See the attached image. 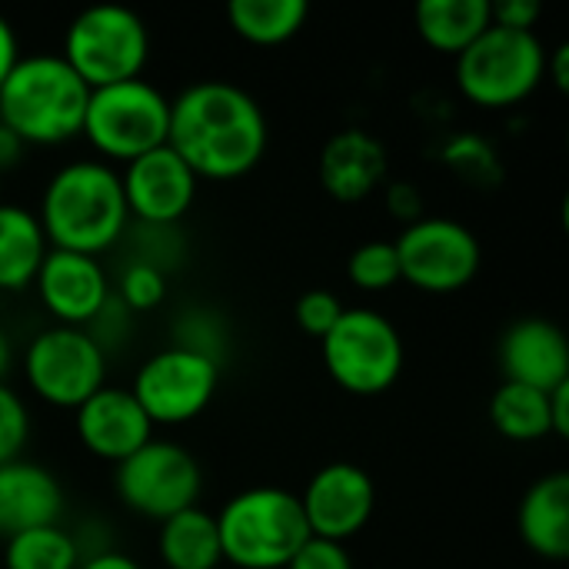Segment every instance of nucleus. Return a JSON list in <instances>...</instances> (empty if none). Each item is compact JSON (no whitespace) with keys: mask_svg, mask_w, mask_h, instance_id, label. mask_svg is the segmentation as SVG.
I'll return each mask as SVG.
<instances>
[{"mask_svg":"<svg viewBox=\"0 0 569 569\" xmlns=\"http://www.w3.org/2000/svg\"><path fill=\"white\" fill-rule=\"evenodd\" d=\"M30 393L53 410H77L107 387V347L83 327H47L23 347L20 357Z\"/></svg>","mask_w":569,"mask_h":569,"instance_id":"obj_9","label":"nucleus"},{"mask_svg":"<svg viewBox=\"0 0 569 569\" xmlns=\"http://www.w3.org/2000/svg\"><path fill=\"white\" fill-rule=\"evenodd\" d=\"M90 87L53 50L20 53L0 83V123L23 147H60L80 137Z\"/></svg>","mask_w":569,"mask_h":569,"instance_id":"obj_3","label":"nucleus"},{"mask_svg":"<svg viewBox=\"0 0 569 569\" xmlns=\"http://www.w3.org/2000/svg\"><path fill=\"white\" fill-rule=\"evenodd\" d=\"M540 17H543V7L537 0H503V3H490V20L497 27H507V30L537 33Z\"/></svg>","mask_w":569,"mask_h":569,"instance_id":"obj_33","label":"nucleus"},{"mask_svg":"<svg viewBox=\"0 0 569 569\" xmlns=\"http://www.w3.org/2000/svg\"><path fill=\"white\" fill-rule=\"evenodd\" d=\"M157 557L167 569H220L223 550L217 533V517L190 507L157 530Z\"/></svg>","mask_w":569,"mask_h":569,"instance_id":"obj_22","label":"nucleus"},{"mask_svg":"<svg viewBox=\"0 0 569 569\" xmlns=\"http://www.w3.org/2000/svg\"><path fill=\"white\" fill-rule=\"evenodd\" d=\"M27 443H30V407L13 387L0 383V467L20 460Z\"/></svg>","mask_w":569,"mask_h":569,"instance_id":"obj_30","label":"nucleus"},{"mask_svg":"<svg viewBox=\"0 0 569 569\" xmlns=\"http://www.w3.org/2000/svg\"><path fill=\"white\" fill-rule=\"evenodd\" d=\"M33 287L40 297V307L60 327L87 330L113 300L110 277H107L100 257L70 253V250H50L37 270Z\"/></svg>","mask_w":569,"mask_h":569,"instance_id":"obj_15","label":"nucleus"},{"mask_svg":"<svg viewBox=\"0 0 569 569\" xmlns=\"http://www.w3.org/2000/svg\"><path fill=\"white\" fill-rule=\"evenodd\" d=\"M303 0H233L227 7L230 30L253 47H280L307 27Z\"/></svg>","mask_w":569,"mask_h":569,"instance_id":"obj_24","label":"nucleus"},{"mask_svg":"<svg viewBox=\"0 0 569 569\" xmlns=\"http://www.w3.org/2000/svg\"><path fill=\"white\" fill-rule=\"evenodd\" d=\"M23 153H27L23 140H20L13 130H7V127L0 123V173H3V170H13V167L23 160Z\"/></svg>","mask_w":569,"mask_h":569,"instance_id":"obj_37","label":"nucleus"},{"mask_svg":"<svg viewBox=\"0 0 569 569\" xmlns=\"http://www.w3.org/2000/svg\"><path fill=\"white\" fill-rule=\"evenodd\" d=\"M83 553L70 530L37 527L3 540V567L7 569H80Z\"/></svg>","mask_w":569,"mask_h":569,"instance_id":"obj_26","label":"nucleus"},{"mask_svg":"<svg viewBox=\"0 0 569 569\" xmlns=\"http://www.w3.org/2000/svg\"><path fill=\"white\" fill-rule=\"evenodd\" d=\"M347 280L363 293H383L400 283V260L393 240H367L347 260Z\"/></svg>","mask_w":569,"mask_h":569,"instance_id":"obj_27","label":"nucleus"},{"mask_svg":"<svg viewBox=\"0 0 569 569\" xmlns=\"http://www.w3.org/2000/svg\"><path fill=\"white\" fill-rule=\"evenodd\" d=\"M343 310H347V307L340 303L337 293H330V290H307V293L297 300V307H293V320H297V327H300L307 337L323 340V337L333 330V323L340 320Z\"/></svg>","mask_w":569,"mask_h":569,"instance_id":"obj_31","label":"nucleus"},{"mask_svg":"<svg viewBox=\"0 0 569 569\" xmlns=\"http://www.w3.org/2000/svg\"><path fill=\"white\" fill-rule=\"evenodd\" d=\"M113 490L133 517L163 523L200 503L203 470L183 443L153 437L113 467Z\"/></svg>","mask_w":569,"mask_h":569,"instance_id":"obj_10","label":"nucleus"},{"mask_svg":"<svg viewBox=\"0 0 569 569\" xmlns=\"http://www.w3.org/2000/svg\"><path fill=\"white\" fill-rule=\"evenodd\" d=\"M520 537L543 560L569 557V473L557 470L540 477L520 503Z\"/></svg>","mask_w":569,"mask_h":569,"instance_id":"obj_20","label":"nucleus"},{"mask_svg":"<svg viewBox=\"0 0 569 569\" xmlns=\"http://www.w3.org/2000/svg\"><path fill=\"white\" fill-rule=\"evenodd\" d=\"M567 63H569V47L567 43H560L553 53H547V77L560 87V90H567L569 87V70H567Z\"/></svg>","mask_w":569,"mask_h":569,"instance_id":"obj_39","label":"nucleus"},{"mask_svg":"<svg viewBox=\"0 0 569 569\" xmlns=\"http://www.w3.org/2000/svg\"><path fill=\"white\" fill-rule=\"evenodd\" d=\"M420 40L437 50L460 57L493 20L490 0H423L413 10Z\"/></svg>","mask_w":569,"mask_h":569,"instance_id":"obj_23","label":"nucleus"},{"mask_svg":"<svg viewBox=\"0 0 569 569\" xmlns=\"http://www.w3.org/2000/svg\"><path fill=\"white\" fill-rule=\"evenodd\" d=\"M550 423H553V437H569V383L550 390Z\"/></svg>","mask_w":569,"mask_h":569,"instance_id":"obj_36","label":"nucleus"},{"mask_svg":"<svg viewBox=\"0 0 569 569\" xmlns=\"http://www.w3.org/2000/svg\"><path fill=\"white\" fill-rule=\"evenodd\" d=\"M383 200H387V210H390L397 220H403V227L423 217V193L417 190V183L397 180V183L387 187Z\"/></svg>","mask_w":569,"mask_h":569,"instance_id":"obj_34","label":"nucleus"},{"mask_svg":"<svg viewBox=\"0 0 569 569\" xmlns=\"http://www.w3.org/2000/svg\"><path fill=\"white\" fill-rule=\"evenodd\" d=\"M10 367H13V343H10L7 330L0 327V383H7Z\"/></svg>","mask_w":569,"mask_h":569,"instance_id":"obj_40","label":"nucleus"},{"mask_svg":"<svg viewBox=\"0 0 569 569\" xmlns=\"http://www.w3.org/2000/svg\"><path fill=\"white\" fill-rule=\"evenodd\" d=\"M213 517L223 563L233 569H287L310 540L300 497L280 487L240 490Z\"/></svg>","mask_w":569,"mask_h":569,"instance_id":"obj_4","label":"nucleus"},{"mask_svg":"<svg viewBox=\"0 0 569 569\" xmlns=\"http://www.w3.org/2000/svg\"><path fill=\"white\" fill-rule=\"evenodd\" d=\"M300 507L310 537L347 547V540L363 533V527L370 523L377 510V487L373 477L357 463H327L307 480Z\"/></svg>","mask_w":569,"mask_h":569,"instance_id":"obj_13","label":"nucleus"},{"mask_svg":"<svg viewBox=\"0 0 569 569\" xmlns=\"http://www.w3.org/2000/svg\"><path fill=\"white\" fill-rule=\"evenodd\" d=\"M20 60V40H17V30L7 17H0V83L10 77V70L17 67Z\"/></svg>","mask_w":569,"mask_h":569,"instance_id":"obj_35","label":"nucleus"},{"mask_svg":"<svg viewBox=\"0 0 569 569\" xmlns=\"http://www.w3.org/2000/svg\"><path fill=\"white\" fill-rule=\"evenodd\" d=\"M330 380L353 397H380L403 373V337L393 320L370 307H347L320 340Z\"/></svg>","mask_w":569,"mask_h":569,"instance_id":"obj_8","label":"nucleus"},{"mask_svg":"<svg viewBox=\"0 0 569 569\" xmlns=\"http://www.w3.org/2000/svg\"><path fill=\"white\" fill-rule=\"evenodd\" d=\"M63 510L67 493L47 467L23 457L0 467V540L37 527H57Z\"/></svg>","mask_w":569,"mask_h":569,"instance_id":"obj_19","label":"nucleus"},{"mask_svg":"<svg viewBox=\"0 0 569 569\" xmlns=\"http://www.w3.org/2000/svg\"><path fill=\"white\" fill-rule=\"evenodd\" d=\"M390 160L387 147L363 127H347L333 133L320 150V187L340 203H360L377 193L387 180Z\"/></svg>","mask_w":569,"mask_h":569,"instance_id":"obj_18","label":"nucleus"},{"mask_svg":"<svg viewBox=\"0 0 569 569\" xmlns=\"http://www.w3.org/2000/svg\"><path fill=\"white\" fill-rule=\"evenodd\" d=\"M497 353L507 383H523L543 393L569 383L567 333L547 317H523L510 323Z\"/></svg>","mask_w":569,"mask_h":569,"instance_id":"obj_17","label":"nucleus"},{"mask_svg":"<svg viewBox=\"0 0 569 569\" xmlns=\"http://www.w3.org/2000/svg\"><path fill=\"white\" fill-rule=\"evenodd\" d=\"M440 153H443V163L457 177H463L470 183H483L487 187V183H497L500 180V157H497L493 143L483 140V137H477V133H457V137H450Z\"/></svg>","mask_w":569,"mask_h":569,"instance_id":"obj_28","label":"nucleus"},{"mask_svg":"<svg viewBox=\"0 0 569 569\" xmlns=\"http://www.w3.org/2000/svg\"><path fill=\"white\" fill-rule=\"evenodd\" d=\"M47 253L50 243L37 213L23 203L0 200V293H20L33 287Z\"/></svg>","mask_w":569,"mask_h":569,"instance_id":"obj_21","label":"nucleus"},{"mask_svg":"<svg viewBox=\"0 0 569 569\" xmlns=\"http://www.w3.org/2000/svg\"><path fill=\"white\" fill-rule=\"evenodd\" d=\"M270 127L260 100L230 80H197L170 100L167 147L197 180H240L267 153Z\"/></svg>","mask_w":569,"mask_h":569,"instance_id":"obj_1","label":"nucleus"},{"mask_svg":"<svg viewBox=\"0 0 569 569\" xmlns=\"http://www.w3.org/2000/svg\"><path fill=\"white\" fill-rule=\"evenodd\" d=\"M113 297L127 313H150L167 300V270L153 260H133L123 267Z\"/></svg>","mask_w":569,"mask_h":569,"instance_id":"obj_29","label":"nucleus"},{"mask_svg":"<svg viewBox=\"0 0 569 569\" xmlns=\"http://www.w3.org/2000/svg\"><path fill=\"white\" fill-rule=\"evenodd\" d=\"M73 430L90 457L117 467L143 443H150L157 427L133 400L130 387H100L87 403L73 410Z\"/></svg>","mask_w":569,"mask_h":569,"instance_id":"obj_16","label":"nucleus"},{"mask_svg":"<svg viewBox=\"0 0 569 569\" xmlns=\"http://www.w3.org/2000/svg\"><path fill=\"white\" fill-rule=\"evenodd\" d=\"M287 569H353V560H350L343 543H330V540L310 537L293 553V560L287 563Z\"/></svg>","mask_w":569,"mask_h":569,"instance_id":"obj_32","label":"nucleus"},{"mask_svg":"<svg viewBox=\"0 0 569 569\" xmlns=\"http://www.w3.org/2000/svg\"><path fill=\"white\" fill-rule=\"evenodd\" d=\"M220 380V360L170 343L137 367L130 393L153 427H183L213 403Z\"/></svg>","mask_w":569,"mask_h":569,"instance_id":"obj_11","label":"nucleus"},{"mask_svg":"<svg viewBox=\"0 0 569 569\" xmlns=\"http://www.w3.org/2000/svg\"><path fill=\"white\" fill-rule=\"evenodd\" d=\"M490 423L500 437L513 443H537L543 437H553L550 393L503 380L490 397Z\"/></svg>","mask_w":569,"mask_h":569,"instance_id":"obj_25","label":"nucleus"},{"mask_svg":"<svg viewBox=\"0 0 569 569\" xmlns=\"http://www.w3.org/2000/svg\"><path fill=\"white\" fill-rule=\"evenodd\" d=\"M547 43L537 33L490 23L460 57L457 87L480 110H510L547 80Z\"/></svg>","mask_w":569,"mask_h":569,"instance_id":"obj_5","label":"nucleus"},{"mask_svg":"<svg viewBox=\"0 0 569 569\" xmlns=\"http://www.w3.org/2000/svg\"><path fill=\"white\" fill-rule=\"evenodd\" d=\"M400 280L420 293H460L473 283L483 263L480 240L470 227L450 217H420L393 240Z\"/></svg>","mask_w":569,"mask_h":569,"instance_id":"obj_12","label":"nucleus"},{"mask_svg":"<svg viewBox=\"0 0 569 569\" xmlns=\"http://www.w3.org/2000/svg\"><path fill=\"white\" fill-rule=\"evenodd\" d=\"M60 57L90 90L137 80L150 60L147 20L113 3L87 7L67 23Z\"/></svg>","mask_w":569,"mask_h":569,"instance_id":"obj_7","label":"nucleus"},{"mask_svg":"<svg viewBox=\"0 0 569 569\" xmlns=\"http://www.w3.org/2000/svg\"><path fill=\"white\" fill-rule=\"evenodd\" d=\"M170 97L150 80H123L90 90L80 137L90 143L97 160L123 167L167 143Z\"/></svg>","mask_w":569,"mask_h":569,"instance_id":"obj_6","label":"nucleus"},{"mask_svg":"<svg viewBox=\"0 0 569 569\" xmlns=\"http://www.w3.org/2000/svg\"><path fill=\"white\" fill-rule=\"evenodd\" d=\"M120 187H123V200H127V213L130 220H140L143 227H157L167 230L173 223H180L200 190V180L193 177V170L163 143L130 163H123L120 170Z\"/></svg>","mask_w":569,"mask_h":569,"instance_id":"obj_14","label":"nucleus"},{"mask_svg":"<svg viewBox=\"0 0 569 569\" xmlns=\"http://www.w3.org/2000/svg\"><path fill=\"white\" fill-rule=\"evenodd\" d=\"M50 250L100 257L127 233L130 213L120 170L103 160H70L53 170L33 210Z\"/></svg>","mask_w":569,"mask_h":569,"instance_id":"obj_2","label":"nucleus"},{"mask_svg":"<svg viewBox=\"0 0 569 569\" xmlns=\"http://www.w3.org/2000/svg\"><path fill=\"white\" fill-rule=\"evenodd\" d=\"M80 569H143L133 557L120 553V550H100L93 557H83Z\"/></svg>","mask_w":569,"mask_h":569,"instance_id":"obj_38","label":"nucleus"}]
</instances>
